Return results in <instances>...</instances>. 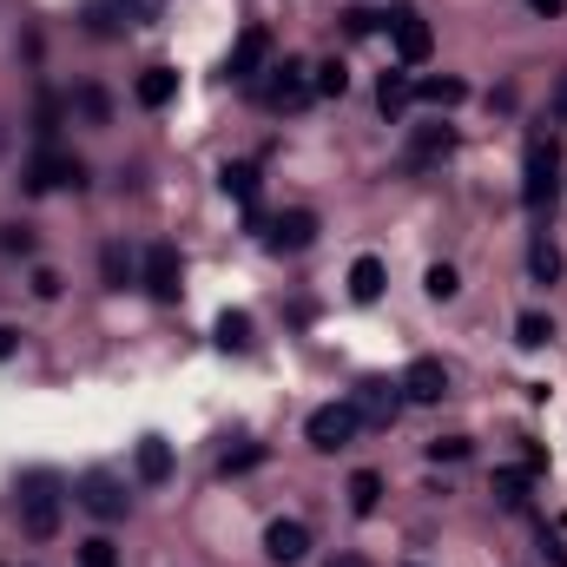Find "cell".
Listing matches in <instances>:
<instances>
[{"mask_svg": "<svg viewBox=\"0 0 567 567\" xmlns=\"http://www.w3.org/2000/svg\"><path fill=\"white\" fill-rule=\"evenodd\" d=\"M20 528H26L33 542H53V535H59V482H53L46 469L20 476Z\"/></svg>", "mask_w": 567, "mask_h": 567, "instance_id": "6da1fadb", "label": "cell"}, {"mask_svg": "<svg viewBox=\"0 0 567 567\" xmlns=\"http://www.w3.org/2000/svg\"><path fill=\"white\" fill-rule=\"evenodd\" d=\"M271 79L258 86V99L271 106V112H297V106H310L317 99V79H310V66L304 59H284V66H264Z\"/></svg>", "mask_w": 567, "mask_h": 567, "instance_id": "7a4b0ae2", "label": "cell"}, {"mask_svg": "<svg viewBox=\"0 0 567 567\" xmlns=\"http://www.w3.org/2000/svg\"><path fill=\"white\" fill-rule=\"evenodd\" d=\"M357 429H363V416H357V403H350V396H344V403H324V410H310V423H304L310 449H324V456L350 449V443H357Z\"/></svg>", "mask_w": 567, "mask_h": 567, "instance_id": "3957f363", "label": "cell"}, {"mask_svg": "<svg viewBox=\"0 0 567 567\" xmlns=\"http://www.w3.org/2000/svg\"><path fill=\"white\" fill-rule=\"evenodd\" d=\"M20 185H26V192H59V185H73V192H79V185H86V165H79L73 152H59V145H40Z\"/></svg>", "mask_w": 567, "mask_h": 567, "instance_id": "277c9868", "label": "cell"}, {"mask_svg": "<svg viewBox=\"0 0 567 567\" xmlns=\"http://www.w3.org/2000/svg\"><path fill=\"white\" fill-rule=\"evenodd\" d=\"M73 495H79V509H86L92 522H126V482H119L112 469H86Z\"/></svg>", "mask_w": 567, "mask_h": 567, "instance_id": "5b68a950", "label": "cell"}, {"mask_svg": "<svg viewBox=\"0 0 567 567\" xmlns=\"http://www.w3.org/2000/svg\"><path fill=\"white\" fill-rule=\"evenodd\" d=\"M555 172H561L555 139H528V178H522V205H528V211H548V198H555Z\"/></svg>", "mask_w": 567, "mask_h": 567, "instance_id": "8992f818", "label": "cell"}, {"mask_svg": "<svg viewBox=\"0 0 567 567\" xmlns=\"http://www.w3.org/2000/svg\"><path fill=\"white\" fill-rule=\"evenodd\" d=\"M139 284H145L159 304H172V297H178V284H185V258H178V244H152V251H145V264H139Z\"/></svg>", "mask_w": 567, "mask_h": 567, "instance_id": "52a82bcc", "label": "cell"}, {"mask_svg": "<svg viewBox=\"0 0 567 567\" xmlns=\"http://www.w3.org/2000/svg\"><path fill=\"white\" fill-rule=\"evenodd\" d=\"M390 40H396L403 66H423V59L436 53V33H429V20H423L416 7H396V13H390Z\"/></svg>", "mask_w": 567, "mask_h": 567, "instance_id": "ba28073f", "label": "cell"}, {"mask_svg": "<svg viewBox=\"0 0 567 567\" xmlns=\"http://www.w3.org/2000/svg\"><path fill=\"white\" fill-rule=\"evenodd\" d=\"M350 403H357L363 429H390V423L403 416V390H396V383H377V377H370V383H357V390H350Z\"/></svg>", "mask_w": 567, "mask_h": 567, "instance_id": "9c48e42d", "label": "cell"}, {"mask_svg": "<svg viewBox=\"0 0 567 567\" xmlns=\"http://www.w3.org/2000/svg\"><path fill=\"white\" fill-rule=\"evenodd\" d=\"M449 152H456V132H449V126H416L410 145H403V172H429V165H443Z\"/></svg>", "mask_w": 567, "mask_h": 567, "instance_id": "30bf717a", "label": "cell"}, {"mask_svg": "<svg viewBox=\"0 0 567 567\" xmlns=\"http://www.w3.org/2000/svg\"><path fill=\"white\" fill-rule=\"evenodd\" d=\"M396 390H403V403H443V396H449V370H443L436 357H416V363L396 377Z\"/></svg>", "mask_w": 567, "mask_h": 567, "instance_id": "8fae6325", "label": "cell"}, {"mask_svg": "<svg viewBox=\"0 0 567 567\" xmlns=\"http://www.w3.org/2000/svg\"><path fill=\"white\" fill-rule=\"evenodd\" d=\"M264 66H271V33H264V26H244L238 46H231V59H225V73H231V79H258Z\"/></svg>", "mask_w": 567, "mask_h": 567, "instance_id": "7c38bea8", "label": "cell"}, {"mask_svg": "<svg viewBox=\"0 0 567 567\" xmlns=\"http://www.w3.org/2000/svg\"><path fill=\"white\" fill-rule=\"evenodd\" d=\"M264 244L271 251H310L317 244V211H284V218H271V231H264Z\"/></svg>", "mask_w": 567, "mask_h": 567, "instance_id": "4fadbf2b", "label": "cell"}, {"mask_svg": "<svg viewBox=\"0 0 567 567\" xmlns=\"http://www.w3.org/2000/svg\"><path fill=\"white\" fill-rule=\"evenodd\" d=\"M264 555H271V561H304V555H310V528H304V522H297V515H291V522H271V528H264Z\"/></svg>", "mask_w": 567, "mask_h": 567, "instance_id": "5bb4252c", "label": "cell"}, {"mask_svg": "<svg viewBox=\"0 0 567 567\" xmlns=\"http://www.w3.org/2000/svg\"><path fill=\"white\" fill-rule=\"evenodd\" d=\"M132 469H139V482H145V489H159V482H172V443H159V436H145V443L132 449Z\"/></svg>", "mask_w": 567, "mask_h": 567, "instance_id": "9a60e30c", "label": "cell"}, {"mask_svg": "<svg viewBox=\"0 0 567 567\" xmlns=\"http://www.w3.org/2000/svg\"><path fill=\"white\" fill-rule=\"evenodd\" d=\"M132 92H139V106H152V112H159V106H172V99H178V73H172V66H145Z\"/></svg>", "mask_w": 567, "mask_h": 567, "instance_id": "2e32d148", "label": "cell"}, {"mask_svg": "<svg viewBox=\"0 0 567 567\" xmlns=\"http://www.w3.org/2000/svg\"><path fill=\"white\" fill-rule=\"evenodd\" d=\"M410 99H416V79H410V73H383V79H377V106H383V119H403Z\"/></svg>", "mask_w": 567, "mask_h": 567, "instance_id": "e0dca14e", "label": "cell"}, {"mask_svg": "<svg viewBox=\"0 0 567 567\" xmlns=\"http://www.w3.org/2000/svg\"><path fill=\"white\" fill-rule=\"evenodd\" d=\"M528 482H535V469H528V462H522V469H495L489 495H495L502 509H522V502H528Z\"/></svg>", "mask_w": 567, "mask_h": 567, "instance_id": "ac0fdd59", "label": "cell"}, {"mask_svg": "<svg viewBox=\"0 0 567 567\" xmlns=\"http://www.w3.org/2000/svg\"><path fill=\"white\" fill-rule=\"evenodd\" d=\"M350 297L357 304H377L383 297V258H357L350 264Z\"/></svg>", "mask_w": 567, "mask_h": 567, "instance_id": "d6986e66", "label": "cell"}, {"mask_svg": "<svg viewBox=\"0 0 567 567\" xmlns=\"http://www.w3.org/2000/svg\"><path fill=\"white\" fill-rule=\"evenodd\" d=\"M79 20H86V33H92V40H112L126 13H119V0H86V7H79Z\"/></svg>", "mask_w": 567, "mask_h": 567, "instance_id": "ffe728a7", "label": "cell"}, {"mask_svg": "<svg viewBox=\"0 0 567 567\" xmlns=\"http://www.w3.org/2000/svg\"><path fill=\"white\" fill-rule=\"evenodd\" d=\"M73 112H79L86 126H112V99H106L99 86H73Z\"/></svg>", "mask_w": 567, "mask_h": 567, "instance_id": "44dd1931", "label": "cell"}, {"mask_svg": "<svg viewBox=\"0 0 567 567\" xmlns=\"http://www.w3.org/2000/svg\"><path fill=\"white\" fill-rule=\"evenodd\" d=\"M218 185H225V198L258 205V165H225V172H218Z\"/></svg>", "mask_w": 567, "mask_h": 567, "instance_id": "7402d4cb", "label": "cell"}, {"mask_svg": "<svg viewBox=\"0 0 567 567\" xmlns=\"http://www.w3.org/2000/svg\"><path fill=\"white\" fill-rule=\"evenodd\" d=\"M515 344H522V350H542V344H555V317H542V310H522V317H515Z\"/></svg>", "mask_w": 567, "mask_h": 567, "instance_id": "603a6c76", "label": "cell"}, {"mask_svg": "<svg viewBox=\"0 0 567 567\" xmlns=\"http://www.w3.org/2000/svg\"><path fill=\"white\" fill-rule=\"evenodd\" d=\"M377 502H383V476H377V469H357V476H350V509H357V515H377Z\"/></svg>", "mask_w": 567, "mask_h": 567, "instance_id": "cb8c5ba5", "label": "cell"}, {"mask_svg": "<svg viewBox=\"0 0 567 567\" xmlns=\"http://www.w3.org/2000/svg\"><path fill=\"white\" fill-rule=\"evenodd\" d=\"M528 271H535V284H561V271H567V258L548 244V238H535V251H528Z\"/></svg>", "mask_w": 567, "mask_h": 567, "instance_id": "d4e9b609", "label": "cell"}, {"mask_svg": "<svg viewBox=\"0 0 567 567\" xmlns=\"http://www.w3.org/2000/svg\"><path fill=\"white\" fill-rule=\"evenodd\" d=\"M99 277H106L112 291H126V284H132V251H126V244H106V251H99Z\"/></svg>", "mask_w": 567, "mask_h": 567, "instance_id": "484cf974", "label": "cell"}, {"mask_svg": "<svg viewBox=\"0 0 567 567\" xmlns=\"http://www.w3.org/2000/svg\"><path fill=\"white\" fill-rule=\"evenodd\" d=\"M416 99H429V106H462L469 86H462V79H416Z\"/></svg>", "mask_w": 567, "mask_h": 567, "instance_id": "4316f807", "label": "cell"}, {"mask_svg": "<svg viewBox=\"0 0 567 567\" xmlns=\"http://www.w3.org/2000/svg\"><path fill=\"white\" fill-rule=\"evenodd\" d=\"M218 350H251V317L244 310H225L218 317Z\"/></svg>", "mask_w": 567, "mask_h": 567, "instance_id": "83f0119b", "label": "cell"}, {"mask_svg": "<svg viewBox=\"0 0 567 567\" xmlns=\"http://www.w3.org/2000/svg\"><path fill=\"white\" fill-rule=\"evenodd\" d=\"M310 79H317V92H324V99H344V92H350V73H344V59H324V66H310Z\"/></svg>", "mask_w": 567, "mask_h": 567, "instance_id": "f1b7e54d", "label": "cell"}, {"mask_svg": "<svg viewBox=\"0 0 567 567\" xmlns=\"http://www.w3.org/2000/svg\"><path fill=\"white\" fill-rule=\"evenodd\" d=\"M423 291H429L436 304H449V297L462 291V277H456V264H429V277H423Z\"/></svg>", "mask_w": 567, "mask_h": 567, "instance_id": "f546056e", "label": "cell"}, {"mask_svg": "<svg viewBox=\"0 0 567 567\" xmlns=\"http://www.w3.org/2000/svg\"><path fill=\"white\" fill-rule=\"evenodd\" d=\"M0 251H7V258H33V225H20V218L0 225Z\"/></svg>", "mask_w": 567, "mask_h": 567, "instance_id": "4dcf8cb0", "label": "cell"}, {"mask_svg": "<svg viewBox=\"0 0 567 567\" xmlns=\"http://www.w3.org/2000/svg\"><path fill=\"white\" fill-rule=\"evenodd\" d=\"M79 567H119V548L106 535H92V542H79Z\"/></svg>", "mask_w": 567, "mask_h": 567, "instance_id": "1f68e13d", "label": "cell"}, {"mask_svg": "<svg viewBox=\"0 0 567 567\" xmlns=\"http://www.w3.org/2000/svg\"><path fill=\"white\" fill-rule=\"evenodd\" d=\"M119 13H126V26H152L165 13V0H119Z\"/></svg>", "mask_w": 567, "mask_h": 567, "instance_id": "d6a6232c", "label": "cell"}, {"mask_svg": "<svg viewBox=\"0 0 567 567\" xmlns=\"http://www.w3.org/2000/svg\"><path fill=\"white\" fill-rule=\"evenodd\" d=\"M469 456V436H436L429 443V462H462Z\"/></svg>", "mask_w": 567, "mask_h": 567, "instance_id": "836d02e7", "label": "cell"}, {"mask_svg": "<svg viewBox=\"0 0 567 567\" xmlns=\"http://www.w3.org/2000/svg\"><path fill=\"white\" fill-rule=\"evenodd\" d=\"M258 462H264V449H258V443H244V449H231L218 469H225V476H244V469H258Z\"/></svg>", "mask_w": 567, "mask_h": 567, "instance_id": "e575fe53", "label": "cell"}, {"mask_svg": "<svg viewBox=\"0 0 567 567\" xmlns=\"http://www.w3.org/2000/svg\"><path fill=\"white\" fill-rule=\"evenodd\" d=\"M344 26H350V33H357V40H363V33H377V26H383V20H377V13H363V7H357V13H344Z\"/></svg>", "mask_w": 567, "mask_h": 567, "instance_id": "d590c367", "label": "cell"}, {"mask_svg": "<svg viewBox=\"0 0 567 567\" xmlns=\"http://www.w3.org/2000/svg\"><path fill=\"white\" fill-rule=\"evenodd\" d=\"M33 297H59V271L40 264V271H33Z\"/></svg>", "mask_w": 567, "mask_h": 567, "instance_id": "8d00e7d4", "label": "cell"}, {"mask_svg": "<svg viewBox=\"0 0 567 567\" xmlns=\"http://www.w3.org/2000/svg\"><path fill=\"white\" fill-rule=\"evenodd\" d=\"M13 350H20V330H13V324H0V363H7Z\"/></svg>", "mask_w": 567, "mask_h": 567, "instance_id": "74e56055", "label": "cell"}, {"mask_svg": "<svg viewBox=\"0 0 567 567\" xmlns=\"http://www.w3.org/2000/svg\"><path fill=\"white\" fill-rule=\"evenodd\" d=\"M528 7H535V13H548V20L561 13V0H528Z\"/></svg>", "mask_w": 567, "mask_h": 567, "instance_id": "f35d334b", "label": "cell"}, {"mask_svg": "<svg viewBox=\"0 0 567 567\" xmlns=\"http://www.w3.org/2000/svg\"><path fill=\"white\" fill-rule=\"evenodd\" d=\"M555 112L567 119V73H561V86H555Z\"/></svg>", "mask_w": 567, "mask_h": 567, "instance_id": "ab89813d", "label": "cell"}, {"mask_svg": "<svg viewBox=\"0 0 567 567\" xmlns=\"http://www.w3.org/2000/svg\"><path fill=\"white\" fill-rule=\"evenodd\" d=\"M330 567H370V561H363V555H337Z\"/></svg>", "mask_w": 567, "mask_h": 567, "instance_id": "60d3db41", "label": "cell"}, {"mask_svg": "<svg viewBox=\"0 0 567 567\" xmlns=\"http://www.w3.org/2000/svg\"><path fill=\"white\" fill-rule=\"evenodd\" d=\"M0 152H7V126H0Z\"/></svg>", "mask_w": 567, "mask_h": 567, "instance_id": "b9f144b4", "label": "cell"}]
</instances>
